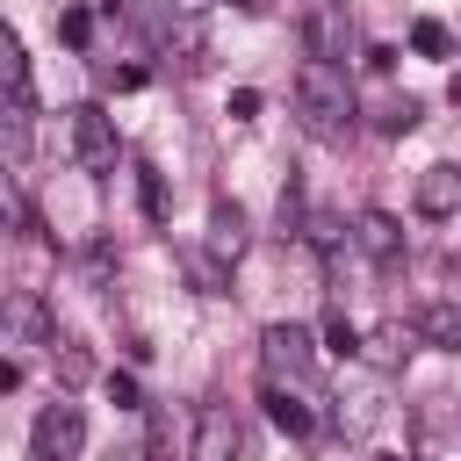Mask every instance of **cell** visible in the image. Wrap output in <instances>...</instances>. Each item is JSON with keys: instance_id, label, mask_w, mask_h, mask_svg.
<instances>
[{"instance_id": "cell-1", "label": "cell", "mask_w": 461, "mask_h": 461, "mask_svg": "<svg viewBox=\"0 0 461 461\" xmlns=\"http://www.w3.org/2000/svg\"><path fill=\"white\" fill-rule=\"evenodd\" d=\"M295 108H303V130H310V137L339 144V137L353 130V79H346V65L303 58V72H295Z\"/></svg>"}, {"instance_id": "cell-2", "label": "cell", "mask_w": 461, "mask_h": 461, "mask_svg": "<svg viewBox=\"0 0 461 461\" xmlns=\"http://www.w3.org/2000/svg\"><path fill=\"white\" fill-rule=\"evenodd\" d=\"M65 144H72V158H79V173H94V180H108L115 166H122V137H115V122L86 101V108H65Z\"/></svg>"}, {"instance_id": "cell-3", "label": "cell", "mask_w": 461, "mask_h": 461, "mask_svg": "<svg viewBox=\"0 0 461 461\" xmlns=\"http://www.w3.org/2000/svg\"><path fill=\"white\" fill-rule=\"evenodd\" d=\"M79 447H86V411H79V403H65V396H58V403H43V411H36V425H29V454H36V461H72Z\"/></svg>"}, {"instance_id": "cell-4", "label": "cell", "mask_w": 461, "mask_h": 461, "mask_svg": "<svg viewBox=\"0 0 461 461\" xmlns=\"http://www.w3.org/2000/svg\"><path fill=\"white\" fill-rule=\"evenodd\" d=\"M259 360H267V382H303L310 367H317V353H310V331L303 324H267L259 331Z\"/></svg>"}, {"instance_id": "cell-5", "label": "cell", "mask_w": 461, "mask_h": 461, "mask_svg": "<svg viewBox=\"0 0 461 461\" xmlns=\"http://www.w3.org/2000/svg\"><path fill=\"white\" fill-rule=\"evenodd\" d=\"M245 432H238V411L230 403H202L194 411V439H187V461H238Z\"/></svg>"}, {"instance_id": "cell-6", "label": "cell", "mask_w": 461, "mask_h": 461, "mask_svg": "<svg viewBox=\"0 0 461 461\" xmlns=\"http://www.w3.org/2000/svg\"><path fill=\"white\" fill-rule=\"evenodd\" d=\"M303 43H310V58L339 65V58H346V43H353L346 7H339V0H310V14H303Z\"/></svg>"}, {"instance_id": "cell-7", "label": "cell", "mask_w": 461, "mask_h": 461, "mask_svg": "<svg viewBox=\"0 0 461 461\" xmlns=\"http://www.w3.org/2000/svg\"><path fill=\"white\" fill-rule=\"evenodd\" d=\"M353 245H360L375 267H396V259H403V223H396L389 209H360V216H353Z\"/></svg>"}, {"instance_id": "cell-8", "label": "cell", "mask_w": 461, "mask_h": 461, "mask_svg": "<svg viewBox=\"0 0 461 461\" xmlns=\"http://www.w3.org/2000/svg\"><path fill=\"white\" fill-rule=\"evenodd\" d=\"M245 245H252L245 209H238V202H216V209H209V259H238Z\"/></svg>"}, {"instance_id": "cell-9", "label": "cell", "mask_w": 461, "mask_h": 461, "mask_svg": "<svg viewBox=\"0 0 461 461\" xmlns=\"http://www.w3.org/2000/svg\"><path fill=\"white\" fill-rule=\"evenodd\" d=\"M418 209H425V216H454V209H461V166H447V158L425 166V173H418Z\"/></svg>"}, {"instance_id": "cell-10", "label": "cell", "mask_w": 461, "mask_h": 461, "mask_svg": "<svg viewBox=\"0 0 461 461\" xmlns=\"http://www.w3.org/2000/svg\"><path fill=\"white\" fill-rule=\"evenodd\" d=\"M418 339L439 353H461V303H425L418 310Z\"/></svg>"}, {"instance_id": "cell-11", "label": "cell", "mask_w": 461, "mask_h": 461, "mask_svg": "<svg viewBox=\"0 0 461 461\" xmlns=\"http://www.w3.org/2000/svg\"><path fill=\"white\" fill-rule=\"evenodd\" d=\"M108 14L137 22L151 43H166V36H173V0H108Z\"/></svg>"}, {"instance_id": "cell-12", "label": "cell", "mask_w": 461, "mask_h": 461, "mask_svg": "<svg viewBox=\"0 0 461 461\" xmlns=\"http://www.w3.org/2000/svg\"><path fill=\"white\" fill-rule=\"evenodd\" d=\"M0 130H7V158L22 166L29 158V137H36V101H7L0 108Z\"/></svg>"}, {"instance_id": "cell-13", "label": "cell", "mask_w": 461, "mask_h": 461, "mask_svg": "<svg viewBox=\"0 0 461 461\" xmlns=\"http://www.w3.org/2000/svg\"><path fill=\"white\" fill-rule=\"evenodd\" d=\"M0 79H7V101H36V86H29V58H22V36H0Z\"/></svg>"}, {"instance_id": "cell-14", "label": "cell", "mask_w": 461, "mask_h": 461, "mask_svg": "<svg viewBox=\"0 0 461 461\" xmlns=\"http://www.w3.org/2000/svg\"><path fill=\"white\" fill-rule=\"evenodd\" d=\"M50 360H58V382H65V389H79V382L94 375V353H86L79 339H50Z\"/></svg>"}, {"instance_id": "cell-15", "label": "cell", "mask_w": 461, "mask_h": 461, "mask_svg": "<svg viewBox=\"0 0 461 461\" xmlns=\"http://www.w3.org/2000/svg\"><path fill=\"white\" fill-rule=\"evenodd\" d=\"M267 418H274L281 432H295V439L310 432V403H295V396H288L281 382H267Z\"/></svg>"}, {"instance_id": "cell-16", "label": "cell", "mask_w": 461, "mask_h": 461, "mask_svg": "<svg viewBox=\"0 0 461 461\" xmlns=\"http://www.w3.org/2000/svg\"><path fill=\"white\" fill-rule=\"evenodd\" d=\"M411 50H418V58H447V50H454L447 22H411Z\"/></svg>"}, {"instance_id": "cell-17", "label": "cell", "mask_w": 461, "mask_h": 461, "mask_svg": "<svg viewBox=\"0 0 461 461\" xmlns=\"http://www.w3.org/2000/svg\"><path fill=\"white\" fill-rule=\"evenodd\" d=\"M324 353H339V360H353V353H360V331H353V324H346L339 310L324 317Z\"/></svg>"}, {"instance_id": "cell-18", "label": "cell", "mask_w": 461, "mask_h": 461, "mask_svg": "<svg viewBox=\"0 0 461 461\" xmlns=\"http://www.w3.org/2000/svg\"><path fill=\"white\" fill-rule=\"evenodd\" d=\"M58 36H65L72 50H86V43H94V14H86V7H65V14H58Z\"/></svg>"}, {"instance_id": "cell-19", "label": "cell", "mask_w": 461, "mask_h": 461, "mask_svg": "<svg viewBox=\"0 0 461 461\" xmlns=\"http://www.w3.org/2000/svg\"><path fill=\"white\" fill-rule=\"evenodd\" d=\"M382 130H389V137H411V130H418V101H411V94L389 101V108H382Z\"/></svg>"}, {"instance_id": "cell-20", "label": "cell", "mask_w": 461, "mask_h": 461, "mask_svg": "<svg viewBox=\"0 0 461 461\" xmlns=\"http://www.w3.org/2000/svg\"><path fill=\"white\" fill-rule=\"evenodd\" d=\"M137 194H144V216H151V223H166V180H158L151 166L137 173Z\"/></svg>"}, {"instance_id": "cell-21", "label": "cell", "mask_w": 461, "mask_h": 461, "mask_svg": "<svg viewBox=\"0 0 461 461\" xmlns=\"http://www.w3.org/2000/svg\"><path fill=\"white\" fill-rule=\"evenodd\" d=\"M144 454H151V461H173V418H166V411H151V432H144Z\"/></svg>"}, {"instance_id": "cell-22", "label": "cell", "mask_w": 461, "mask_h": 461, "mask_svg": "<svg viewBox=\"0 0 461 461\" xmlns=\"http://www.w3.org/2000/svg\"><path fill=\"white\" fill-rule=\"evenodd\" d=\"M403 353H411V331H403V324H389V331L375 339V360H382V367H396Z\"/></svg>"}, {"instance_id": "cell-23", "label": "cell", "mask_w": 461, "mask_h": 461, "mask_svg": "<svg viewBox=\"0 0 461 461\" xmlns=\"http://www.w3.org/2000/svg\"><path fill=\"white\" fill-rule=\"evenodd\" d=\"M339 238H353L339 216H310V245H324V252H339Z\"/></svg>"}, {"instance_id": "cell-24", "label": "cell", "mask_w": 461, "mask_h": 461, "mask_svg": "<svg viewBox=\"0 0 461 461\" xmlns=\"http://www.w3.org/2000/svg\"><path fill=\"white\" fill-rule=\"evenodd\" d=\"M281 230H303V187L295 180L281 187Z\"/></svg>"}, {"instance_id": "cell-25", "label": "cell", "mask_w": 461, "mask_h": 461, "mask_svg": "<svg viewBox=\"0 0 461 461\" xmlns=\"http://www.w3.org/2000/svg\"><path fill=\"white\" fill-rule=\"evenodd\" d=\"M101 79H108L115 94H137V86H144V65H115V72H101Z\"/></svg>"}, {"instance_id": "cell-26", "label": "cell", "mask_w": 461, "mask_h": 461, "mask_svg": "<svg viewBox=\"0 0 461 461\" xmlns=\"http://www.w3.org/2000/svg\"><path fill=\"white\" fill-rule=\"evenodd\" d=\"M252 115H259V94L238 86V94H230V122H252Z\"/></svg>"}, {"instance_id": "cell-27", "label": "cell", "mask_w": 461, "mask_h": 461, "mask_svg": "<svg viewBox=\"0 0 461 461\" xmlns=\"http://www.w3.org/2000/svg\"><path fill=\"white\" fill-rule=\"evenodd\" d=\"M108 396H115L122 411H137V382H130V375H108Z\"/></svg>"}, {"instance_id": "cell-28", "label": "cell", "mask_w": 461, "mask_h": 461, "mask_svg": "<svg viewBox=\"0 0 461 461\" xmlns=\"http://www.w3.org/2000/svg\"><path fill=\"white\" fill-rule=\"evenodd\" d=\"M216 7H238V14H259L267 0H216Z\"/></svg>"}, {"instance_id": "cell-29", "label": "cell", "mask_w": 461, "mask_h": 461, "mask_svg": "<svg viewBox=\"0 0 461 461\" xmlns=\"http://www.w3.org/2000/svg\"><path fill=\"white\" fill-rule=\"evenodd\" d=\"M447 94H454V101H461V72H454V86H447Z\"/></svg>"}, {"instance_id": "cell-30", "label": "cell", "mask_w": 461, "mask_h": 461, "mask_svg": "<svg viewBox=\"0 0 461 461\" xmlns=\"http://www.w3.org/2000/svg\"><path fill=\"white\" fill-rule=\"evenodd\" d=\"M382 461H403V454H382Z\"/></svg>"}]
</instances>
